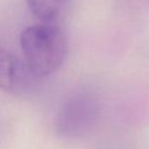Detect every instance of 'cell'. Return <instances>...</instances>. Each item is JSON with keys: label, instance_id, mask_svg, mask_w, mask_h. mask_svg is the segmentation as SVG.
Wrapping results in <instances>:
<instances>
[{"label": "cell", "instance_id": "6da1fadb", "mask_svg": "<svg viewBox=\"0 0 149 149\" xmlns=\"http://www.w3.org/2000/svg\"><path fill=\"white\" fill-rule=\"evenodd\" d=\"M24 60L39 78L55 73L68 53V42L61 24H33L24 29L19 38Z\"/></svg>", "mask_w": 149, "mask_h": 149}, {"label": "cell", "instance_id": "7a4b0ae2", "mask_svg": "<svg viewBox=\"0 0 149 149\" xmlns=\"http://www.w3.org/2000/svg\"><path fill=\"white\" fill-rule=\"evenodd\" d=\"M100 104L93 93L79 90L69 94L58 107L54 129L59 137L77 140L89 135L100 118Z\"/></svg>", "mask_w": 149, "mask_h": 149}, {"label": "cell", "instance_id": "3957f363", "mask_svg": "<svg viewBox=\"0 0 149 149\" xmlns=\"http://www.w3.org/2000/svg\"><path fill=\"white\" fill-rule=\"evenodd\" d=\"M37 77L24 60L0 48V88L11 93L26 91L33 84Z\"/></svg>", "mask_w": 149, "mask_h": 149}, {"label": "cell", "instance_id": "277c9868", "mask_svg": "<svg viewBox=\"0 0 149 149\" xmlns=\"http://www.w3.org/2000/svg\"><path fill=\"white\" fill-rule=\"evenodd\" d=\"M26 2L40 22L48 24H61L71 4V0H26Z\"/></svg>", "mask_w": 149, "mask_h": 149}]
</instances>
